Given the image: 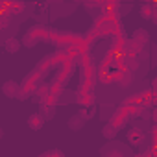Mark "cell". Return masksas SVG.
I'll return each mask as SVG.
<instances>
[{
	"label": "cell",
	"instance_id": "cell-1",
	"mask_svg": "<svg viewBox=\"0 0 157 157\" xmlns=\"http://www.w3.org/2000/svg\"><path fill=\"white\" fill-rule=\"evenodd\" d=\"M41 80H43V76L37 72V70H32L24 80H22V85L19 87V94H17V98L19 100H24V98H28L30 94H33V91H35V87L41 83Z\"/></svg>",
	"mask_w": 157,
	"mask_h": 157
},
{
	"label": "cell",
	"instance_id": "cell-2",
	"mask_svg": "<svg viewBox=\"0 0 157 157\" xmlns=\"http://www.w3.org/2000/svg\"><path fill=\"white\" fill-rule=\"evenodd\" d=\"M74 68H76V61H74V59H65V61L61 63V68L57 70L56 80L65 85V83L70 80V76L74 74Z\"/></svg>",
	"mask_w": 157,
	"mask_h": 157
},
{
	"label": "cell",
	"instance_id": "cell-3",
	"mask_svg": "<svg viewBox=\"0 0 157 157\" xmlns=\"http://www.w3.org/2000/svg\"><path fill=\"white\" fill-rule=\"evenodd\" d=\"M74 98H76V104H80L82 107H91V105L94 104V94H93V91H91V89H85V87H82V85L78 87Z\"/></svg>",
	"mask_w": 157,
	"mask_h": 157
},
{
	"label": "cell",
	"instance_id": "cell-4",
	"mask_svg": "<svg viewBox=\"0 0 157 157\" xmlns=\"http://www.w3.org/2000/svg\"><path fill=\"white\" fill-rule=\"evenodd\" d=\"M111 74H113V72H111ZM113 82H117V83L122 85V87H129L131 82H133V74H131L129 70H115Z\"/></svg>",
	"mask_w": 157,
	"mask_h": 157
},
{
	"label": "cell",
	"instance_id": "cell-5",
	"mask_svg": "<svg viewBox=\"0 0 157 157\" xmlns=\"http://www.w3.org/2000/svg\"><path fill=\"white\" fill-rule=\"evenodd\" d=\"M28 35L33 37L35 41H48V28L43 24H35L28 30Z\"/></svg>",
	"mask_w": 157,
	"mask_h": 157
},
{
	"label": "cell",
	"instance_id": "cell-6",
	"mask_svg": "<svg viewBox=\"0 0 157 157\" xmlns=\"http://www.w3.org/2000/svg\"><path fill=\"white\" fill-rule=\"evenodd\" d=\"M2 4L10 15H19L24 11V0H4Z\"/></svg>",
	"mask_w": 157,
	"mask_h": 157
},
{
	"label": "cell",
	"instance_id": "cell-7",
	"mask_svg": "<svg viewBox=\"0 0 157 157\" xmlns=\"http://www.w3.org/2000/svg\"><path fill=\"white\" fill-rule=\"evenodd\" d=\"M144 140H146V135H144V131H142L140 128H131V129L128 131V142H129V144L139 146V144H142Z\"/></svg>",
	"mask_w": 157,
	"mask_h": 157
},
{
	"label": "cell",
	"instance_id": "cell-8",
	"mask_svg": "<svg viewBox=\"0 0 157 157\" xmlns=\"http://www.w3.org/2000/svg\"><path fill=\"white\" fill-rule=\"evenodd\" d=\"M140 52H142V46H139L133 39H126V41H124L122 54H128V56H139Z\"/></svg>",
	"mask_w": 157,
	"mask_h": 157
},
{
	"label": "cell",
	"instance_id": "cell-9",
	"mask_svg": "<svg viewBox=\"0 0 157 157\" xmlns=\"http://www.w3.org/2000/svg\"><path fill=\"white\" fill-rule=\"evenodd\" d=\"M44 117L41 115V113H33V115H30V118H28V128H32L33 131H39L43 126H44Z\"/></svg>",
	"mask_w": 157,
	"mask_h": 157
},
{
	"label": "cell",
	"instance_id": "cell-10",
	"mask_svg": "<svg viewBox=\"0 0 157 157\" xmlns=\"http://www.w3.org/2000/svg\"><path fill=\"white\" fill-rule=\"evenodd\" d=\"M50 68H54V63H52V57H50V56L43 57V59L37 63V67H35V70H37L41 76H44L46 72H50Z\"/></svg>",
	"mask_w": 157,
	"mask_h": 157
},
{
	"label": "cell",
	"instance_id": "cell-11",
	"mask_svg": "<svg viewBox=\"0 0 157 157\" xmlns=\"http://www.w3.org/2000/svg\"><path fill=\"white\" fill-rule=\"evenodd\" d=\"M2 93L6 94V96H10V98H17V94H19V83H15V82H6L4 85H2Z\"/></svg>",
	"mask_w": 157,
	"mask_h": 157
},
{
	"label": "cell",
	"instance_id": "cell-12",
	"mask_svg": "<svg viewBox=\"0 0 157 157\" xmlns=\"http://www.w3.org/2000/svg\"><path fill=\"white\" fill-rule=\"evenodd\" d=\"M131 39H133L139 46H142V48H144V46L148 44V41H150V35H148V32H146V30H142V28H140V30H137V32L133 33V37H131Z\"/></svg>",
	"mask_w": 157,
	"mask_h": 157
},
{
	"label": "cell",
	"instance_id": "cell-13",
	"mask_svg": "<svg viewBox=\"0 0 157 157\" xmlns=\"http://www.w3.org/2000/svg\"><path fill=\"white\" fill-rule=\"evenodd\" d=\"M140 17L148 19V21H155V4H151V2L144 4L142 10H140Z\"/></svg>",
	"mask_w": 157,
	"mask_h": 157
},
{
	"label": "cell",
	"instance_id": "cell-14",
	"mask_svg": "<svg viewBox=\"0 0 157 157\" xmlns=\"http://www.w3.org/2000/svg\"><path fill=\"white\" fill-rule=\"evenodd\" d=\"M63 87H65L63 83H59L57 80H54V82L50 83V93H48V94H52L54 98L59 100V96H61V93H63Z\"/></svg>",
	"mask_w": 157,
	"mask_h": 157
},
{
	"label": "cell",
	"instance_id": "cell-15",
	"mask_svg": "<svg viewBox=\"0 0 157 157\" xmlns=\"http://www.w3.org/2000/svg\"><path fill=\"white\" fill-rule=\"evenodd\" d=\"M6 50H8L10 54H17V52L21 50L19 39H8V41H6Z\"/></svg>",
	"mask_w": 157,
	"mask_h": 157
},
{
	"label": "cell",
	"instance_id": "cell-16",
	"mask_svg": "<svg viewBox=\"0 0 157 157\" xmlns=\"http://www.w3.org/2000/svg\"><path fill=\"white\" fill-rule=\"evenodd\" d=\"M35 94H37V98L41 100V98H44L48 93H50V85L48 83H39L37 87H35V91H33Z\"/></svg>",
	"mask_w": 157,
	"mask_h": 157
},
{
	"label": "cell",
	"instance_id": "cell-17",
	"mask_svg": "<svg viewBox=\"0 0 157 157\" xmlns=\"http://www.w3.org/2000/svg\"><path fill=\"white\" fill-rule=\"evenodd\" d=\"M41 107H43V113H44L43 117H44V118H52V117L56 115V105H52V104H43Z\"/></svg>",
	"mask_w": 157,
	"mask_h": 157
},
{
	"label": "cell",
	"instance_id": "cell-18",
	"mask_svg": "<svg viewBox=\"0 0 157 157\" xmlns=\"http://www.w3.org/2000/svg\"><path fill=\"white\" fill-rule=\"evenodd\" d=\"M68 126H70L72 129H80V128L83 126V118H82V115L72 117V118H70V122H68Z\"/></svg>",
	"mask_w": 157,
	"mask_h": 157
},
{
	"label": "cell",
	"instance_id": "cell-19",
	"mask_svg": "<svg viewBox=\"0 0 157 157\" xmlns=\"http://www.w3.org/2000/svg\"><path fill=\"white\" fill-rule=\"evenodd\" d=\"M117 133H118V129H117V128H113L111 124H107V126H105V128L102 129V135H104L105 139H113V137H115Z\"/></svg>",
	"mask_w": 157,
	"mask_h": 157
},
{
	"label": "cell",
	"instance_id": "cell-20",
	"mask_svg": "<svg viewBox=\"0 0 157 157\" xmlns=\"http://www.w3.org/2000/svg\"><path fill=\"white\" fill-rule=\"evenodd\" d=\"M37 43H39V41H35L33 37H30V35L26 33V37H24V46H26V48H33Z\"/></svg>",
	"mask_w": 157,
	"mask_h": 157
},
{
	"label": "cell",
	"instance_id": "cell-21",
	"mask_svg": "<svg viewBox=\"0 0 157 157\" xmlns=\"http://www.w3.org/2000/svg\"><path fill=\"white\" fill-rule=\"evenodd\" d=\"M43 157H52V155H56V157H63L65 153L61 151V150H48V151H44V153H41Z\"/></svg>",
	"mask_w": 157,
	"mask_h": 157
},
{
	"label": "cell",
	"instance_id": "cell-22",
	"mask_svg": "<svg viewBox=\"0 0 157 157\" xmlns=\"http://www.w3.org/2000/svg\"><path fill=\"white\" fill-rule=\"evenodd\" d=\"M104 153H111V155H117V157H124V151L122 150H104Z\"/></svg>",
	"mask_w": 157,
	"mask_h": 157
},
{
	"label": "cell",
	"instance_id": "cell-23",
	"mask_svg": "<svg viewBox=\"0 0 157 157\" xmlns=\"http://www.w3.org/2000/svg\"><path fill=\"white\" fill-rule=\"evenodd\" d=\"M83 2H85L89 8H93V6H98V4H100V0H83Z\"/></svg>",
	"mask_w": 157,
	"mask_h": 157
},
{
	"label": "cell",
	"instance_id": "cell-24",
	"mask_svg": "<svg viewBox=\"0 0 157 157\" xmlns=\"http://www.w3.org/2000/svg\"><path fill=\"white\" fill-rule=\"evenodd\" d=\"M74 2H83V0H74Z\"/></svg>",
	"mask_w": 157,
	"mask_h": 157
},
{
	"label": "cell",
	"instance_id": "cell-25",
	"mask_svg": "<svg viewBox=\"0 0 157 157\" xmlns=\"http://www.w3.org/2000/svg\"><path fill=\"white\" fill-rule=\"evenodd\" d=\"M0 137H2V131H0Z\"/></svg>",
	"mask_w": 157,
	"mask_h": 157
}]
</instances>
